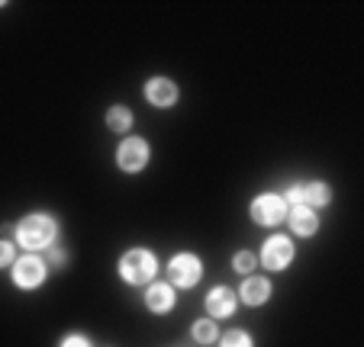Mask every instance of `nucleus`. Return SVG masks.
<instances>
[{"label": "nucleus", "mask_w": 364, "mask_h": 347, "mask_svg": "<svg viewBox=\"0 0 364 347\" xmlns=\"http://www.w3.org/2000/svg\"><path fill=\"white\" fill-rule=\"evenodd\" d=\"M55 235H58V222L52 216H46V212L26 216L16 225V241H20L26 251H42V248H48L55 241Z\"/></svg>", "instance_id": "nucleus-1"}, {"label": "nucleus", "mask_w": 364, "mask_h": 347, "mask_svg": "<svg viewBox=\"0 0 364 347\" xmlns=\"http://www.w3.org/2000/svg\"><path fill=\"white\" fill-rule=\"evenodd\" d=\"M232 267H235V270H242V273L252 270V267H255V254H252V251H239V254L232 258Z\"/></svg>", "instance_id": "nucleus-17"}, {"label": "nucleus", "mask_w": 364, "mask_h": 347, "mask_svg": "<svg viewBox=\"0 0 364 347\" xmlns=\"http://www.w3.org/2000/svg\"><path fill=\"white\" fill-rule=\"evenodd\" d=\"M62 347H90V341L81 338V334H68V338L62 341Z\"/></svg>", "instance_id": "nucleus-19"}, {"label": "nucleus", "mask_w": 364, "mask_h": 347, "mask_svg": "<svg viewBox=\"0 0 364 347\" xmlns=\"http://www.w3.org/2000/svg\"><path fill=\"white\" fill-rule=\"evenodd\" d=\"M145 100H149L151 106H174V103H178V87H174V81H168V77H151V81L145 84Z\"/></svg>", "instance_id": "nucleus-8"}, {"label": "nucleus", "mask_w": 364, "mask_h": 347, "mask_svg": "<svg viewBox=\"0 0 364 347\" xmlns=\"http://www.w3.org/2000/svg\"><path fill=\"white\" fill-rule=\"evenodd\" d=\"M252 219L258 225H281L287 219V203L277 193H262V197L252 203Z\"/></svg>", "instance_id": "nucleus-3"}, {"label": "nucleus", "mask_w": 364, "mask_h": 347, "mask_svg": "<svg viewBox=\"0 0 364 347\" xmlns=\"http://www.w3.org/2000/svg\"><path fill=\"white\" fill-rule=\"evenodd\" d=\"M284 203L300 206V203H303V187H290V190H287V199H284Z\"/></svg>", "instance_id": "nucleus-20"}, {"label": "nucleus", "mask_w": 364, "mask_h": 347, "mask_svg": "<svg viewBox=\"0 0 364 347\" xmlns=\"http://www.w3.org/2000/svg\"><path fill=\"white\" fill-rule=\"evenodd\" d=\"M155 273H159V260H155L151 251H145V248H136V251L123 254V260H119V277L132 286L149 283Z\"/></svg>", "instance_id": "nucleus-2"}, {"label": "nucleus", "mask_w": 364, "mask_h": 347, "mask_svg": "<svg viewBox=\"0 0 364 347\" xmlns=\"http://www.w3.org/2000/svg\"><path fill=\"white\" fill-rule=\"evenodd\" d=\"M193 338L200 341V344H210V341H216V321H197L193 325Z\"/></svg>", "instance_id": "nucleus-16"}, {"label": "nucleus", "mask_w": 364, "mask_h": 347, "mask_svg": "<svg viewBox=\"0 0 364 347\" xmlns=\"http://www.w3.org/2000/svg\"><path fill=\"white\" fill-rule=\"evenodd\" d=\"M14 264V245L10 241H0V267Z\"/></svg>", "instance_id": "nucleus-18"}, {"label": "nucleus", "mask_w": 364, "mask_h": 347, "mask_svg": "<svg viewBox=\"0 0 364 347\" xmlns=\"http://www.w3.org/2000/svg\"><path fill=\"white\" fill-rule=\"evenodd\" d=\"M145 306L151 309V312H171L174 306V290L168 283H151L149 290H145Z\"/></svg>", "instance_id": "nucleus-10"}, {"label": "nucleus", "mask_w": 364, "mask_h": 347, "mask_svg": "<svg viewBox=\"0 0 364 347\" xmlns=\"http://www.w3.org/2000/svg\"><path fill=\"white\" fill-rule=\"evenodd\" d=\"M294 260V241L287 235H274L262 251V264L268 270H287V264Z\"/></svg>", "instance_id": "nucleus-7"}, {"label": "nucleus", "mask_w": 364, "mask_h": 347, "mask_svg": "<svg viewBox=\"0 0 364 347\" xmlns=\"http://www.w3.org/2000/svg\"><path fill=\"white\" fill-rule=\"evenodd\" d=\"M117 164L126 174H139V170L149 164V145H145L142 138H126L117 151Z\"/></svg>", "instance_id": "nucleus-6"}, {"label": "nucleus", "mask_w": 364, "mask_h": 347, "mask_svg": "<svg viewBox=\"0 0 364 347\" xmlns=\"http://www.w3.org/2000/svg\"><path fill=\"white\" fill-rule=\"evenodd\" d=\"M329 199H332V190H329V184H323V180L303 187V206H326Z\"/></svg>", "instance_id": "nucleus-13"}, {"label": "nucleus", "mask_w": 364, "mask_h": 347, "mask_svg": "<svg viewBox=\"0 0 364 347\" xmlns=\"http://www.w3.org/2000/svg\"><path fill=\"white\" fill-rule=\"evenodd\" d=\"M206 309H210L213 319H229V315L235 312V293L229 286H216V290H210V296H206Z\"/></svg>", "instance_id": "nucleus-9"}, {"label": "nucleus", "mask_w": 364, "mask_h": 347, "mask_svg": "<svg viewBox=\"0 0 364 347\" xmlns=\"http://www.w3.org/2000/svg\"><path fill=\"white\" fill-rule=\"evenodd\" d=\"M290 225H294L296 235H313V231L319 228V219L316 212H313V206H294V212H290Z\"/></svg>", "instance_id": "nucleus-12"}, {"label": "nucleus", "mask_w": 364, "mask_h": 347, "mask_svg": "<svg viewBox=\"0 0 364 347\" xmlns=\"http://www.w3.org/2000/svg\"><path fill=\"white\" fill-rule=\"evenodd\" d=\"M239 296L245 306H262V302H268V296H271V283L262 277H248L245 283H242Z\"/></svg>", "instance_id": "nucleus-11"}, {"label": "nucleus", "mask_w": 364, "mask_h": 347, "mask_svg": "<svg viewBox=\"0 0 364 347\" xmlns=\"http://www.w3.org/2000/svg\"><path fill=\"white\" fill-rule=\"evenodd\" d=\"M65 260H68V254H65V251H52V264H58V267H62Z\"/></svg>", "instance_id": "nucleus-21"}, {"label": "nucleus", "mask_w": 364, "mask_h": 347, "mask_svg": "<svg viewBox=\"0 0 364 347\" xmlns=\"http://www.w3.org/2000/svg\"><path fill=\"white\" fill-rule=\"evenodd\" d=\"M46 280V260L36 258V254H26V258L14 260V283L20 290H36V286Z\"/></svg>", "instance_id": "nucleus-5"}, {"label": "nucleus", "mask_w": 364, "mask_h": 347, "mask_svg": "<svg viewBox=\"0 0 364 347\" xmlns=\"http://www.w3.org/2000/svg\"><path fill=\"white\" fill-rule=\"evenodd\" d=\"M220 347H255V344H252V338H248L245 331H239V328H232V331H226V334H223Z\"/></svg>", "instance_id": "nucleus-15"}, {"label": "nucleus", "mask_w": 364, "mask_h": 347, "mask_svg": "<svg viewBox=\"0 0 364 347\" xmlns=\"http://www.w3.org/2000/svg\"><path fill=\"white\" fill-rule=\"evenodd\" d=\"M107 126H110L113 132H126L132 126V113L126 106H113L107 109Z\"/></svg>", "instance_id": "nucleus-14"}, {"label": "nucleus", "mask_w": 364, "mask_h": 347, "mask_svg": "<svg viewBox=\"0 0 364 347\" xmlns=\"http://www.w3.org/2000/svg\"><path fill=\"white\" fill-rule=\"evenodd\" d=\"M200 273H203V264H200L197 254H178V258L168 264V277H171V283L184 286V290H191V286L200 283Z\"/></svg>", "instance_id": "nucleus-4"}]
</instances>
